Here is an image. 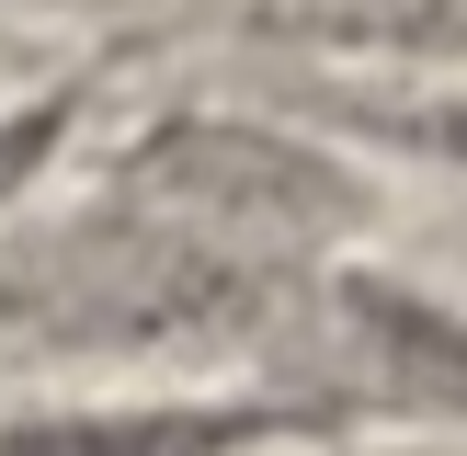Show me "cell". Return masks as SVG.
<instances>
[{"instance_id": "5", "label": "cell", "mask_w": 467, "mask_h": 456, "mask_svg": "<svg viewBox=\"0 0 467 456\" xmlns=\"http://www.w3.org/2000/svg\"><path fill=\"white\" fill-rule=\"evenodd\" d=\"M365 126L388 149H422V160H456L467 171V91H422V103H365Z\"/></svg>"}, {"instance_id": "4", "label": "cell", "mask_w": 467, "mask_h": 456, "mask_svg": "<svg viewBox=\"0 0 467 456\" xmlns=\"http://www.w3.org/2000/svg\"><path fill=\"white\" fill-rule=\"evenodd\" d=\"M296 23L377 57H467V0H296Z\"/></svg>"}, {"instance_id": "2", "label": "cell", "mask_w": 467, "mask_h": 456, "mask_svg": "<svg viewBox=\"0 0 467 456\" xmlns=\"http://www.w3.org/2000/svg\"><path fill=\"white\" fill-rule=\"evenodd\" d=\"M251 433H274L263 410H91V422L0 433V456H228Z\"/></svg>"}, {"instance_id": "1", "label": "cell", "mask_w": 467, "mask_h": 456, "mask_svg": "<svg viewBox=\"0 0 467 456\" xmlns=\"http://www.w3.org/2000/svg\"><path fill=\"white\" fill-rule=\"evenodd\" d=\"M331 160H308V149H285V137H263V126H160L149 149L126 160V194L149 205V217H171V228H194V240H217V251H240V240H319V228L342 217V194H331Z\"/></svg>"}, {"instance_id": "3", "label": "cell", "mask_w": 467, "mask_h": 456, "mask_svg": "<svg viewBox=\"0 0 467 456\" xmlns=\"http://www.w3.org/2000/svg\"><path fill=\"white\" fill-rule=\"evenodd\" d=\"M342 308H354V331L377 342L400 377H422L433 399L467 410V319L445 308V296H410V285H388V274H354V285H342Z\"/></svg>"}]
</instances>
